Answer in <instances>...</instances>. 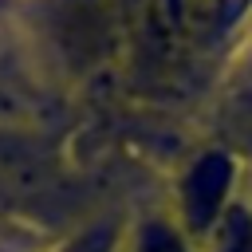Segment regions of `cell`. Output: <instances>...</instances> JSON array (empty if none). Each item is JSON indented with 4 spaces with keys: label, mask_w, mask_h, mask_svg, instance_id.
<instances>
[{
    "label": "cell",
    "mask_w": 252,
    "mask_h": 252,
    "mask_svg": "<svg viewBox=\"0 0 252 252\" xmlns=\"http://www.w3.org/2000/svg\"><path fill=\"white\" fill-rule=\"evenodd\" d=\"M138 252H181V244L173 236H142Z\"/></svg>",
    "instance_id": "1"
}]
</instances>
